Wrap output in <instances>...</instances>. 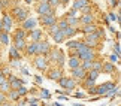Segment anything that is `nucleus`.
Returning a JSON list of instances; mask_svg holds the SVG:
<instances>
[{
	"instance_id": "obj_1",
	"label": "nucleus",
	"mask_w": 121,
	"mask_h": 106,
	"mask_svg": "<svg viewBox=\"0 0 121 106\" xmlns=\"http://www.w3.org/2000/svg\"><path fill=\"white\" fill-rule=\"evenodd\" d=\"M52 49H51V43L48 42V40H45V39H42L38 42V47H36V55H45L46 57V54H49Z\"/></svg>"
},
{
	"instance_id": "obj_2",
	"label": "nucleus",
	"mask_w": 121,
	"mask_h": 106,
	"mask_svg": "<svg viewBox=\"0 0 121 106\" xmlns=\"http://www.w3.org/2000/svg\"><path fill=\"white\" fill-rule=\"evenodd\" d=\"M115 87H117V85H115L114 82H103V84H100V85H96L97 96H106L108 93H111Z\"/></svg>"
},
{
	"instance_id": "obj_3",
	"label": "nucleus",
	"mask_w": 121,
	"mask_h": 106,
	"mask_svg": "<svg viewBox=\"0 0 121 106\" xmlns=\"http://www.w3.org/2000/svg\"><path fill=\"white\" fill-rule=\"evenodd\" d=\"M39 21H40V24L45 25V27L57 24V18H55V13L54 12L52 13H46V15H40L39 17Z\"/></svg>"
},
{
	"instance_id": "obj_4",
	"label": "nucleus",
	"mask_w": 121,
	"mask_h": 106,
	"mask_svg": "<svg viewBox=\"0 0 121 106\" xmlns=\"http://www.w3.org/2000/svg\"><path fill=\"white\" fill-rule=\"evenodd\" d=\"M36 12L39 13V15H46V13H52V8L48 4V2L46 0H40L39 4L36 6Z\"/></svg>"
},
{
	"instance_id": "obj_5",
	"label": "nucleus",
	"mask_w": 121,
	"mask_h": 106,
	"mask_svg": "<svg viewBox=\"0 0 121 106\" xmlns=\"http://www.w3.org/2000/svg\"><path fill=\"white\" fill-rule=\"evenodd\" d=\"M46 66H48V60H46L45 55H36V58H35V67L39 69V70H45Z\"/></svg>"
},
{
	"instance_id": "obj_6",
	"label": "nucleus",
	"mask_w": 121,
	"mask_h": 106,
	"mask_svg": "<svg viewBox=\"0 0 121 106\" xmlns=\"http://www.w3.org/2000/svg\"><path fill=\"white\" fill-rule=\"evenodd\" d=\"M8 82H9V88H11V90H18L21 85H24V81H22V79H18V78L13 76V75L9 76Z\"/></svg>"
},
{
	"instance_id": "obj_7",
	"label": "nucleus",
	"mask_w": 121,
	"mask_h": 106,
	"mask_svg": "<svg viewBox=\"0 0 121 106\" xmlns=\"http://www.w3.org/2000/svg\"><path fill=\"white\" fill-rule=\"evenodd\" d=\"M36 24H38V21H36L35 18H27L26 21H22V27H21V29L24 31H30V30L36 29Z\"/></svg>"
},
{
	"instance_id": "obj_8",
	"label": "nucleus",
	"mask_w": 121,
	"mask_h": 106,
	"mask_svg": "<svg viewBox=\"0 0 121 106\" xmlns=\"http://www.w3.org/2000/svg\"><path fill=\"white\" fill-rule=\"evenodd\" d=\"M78 58H79L81 61H94V60H96V54H94L93 49H90V51H87V52L78 54Z\"/></svg>"
},
{
	"instance_id": "obj_9",
	"label": "nucleus",
	"mask_w": 121,
	"mask_h": 106,
	"mask_svg": "<svg viewBox=\"0 0 121 106\" xmlns=\"http://www.w3.org/2000/svg\"><path fill=\"white\" fill-rule=\"evenodd\" d=\"M42 36H43V31L40 29H33L29 33V38L31 39V42H39V40H42Z\"/></svg>"
},
{
	"instance_id": "obj_10",
	"label": "nucleus",
	"mask_w": 121,
	"mask_h": 106,
	"mask_svg": "<svg viewBox=\"0 0 121 106\" xmlns=\"http://www.w3.org/2000/svg\"><path fill=\"white\" fill-rule=\"evenodd\" d=\"M11 30H12V18L9 15H4L3 20H2V31L9 33Z\"/></svg>"
},
{
	"instance_id": "obj_11",
	"label": "nucleus",
	"mask_w": 121,
	"mask_h": 106,
	"mask_svg": "<svg viewBox=\"0 0 121 106\" xmlns=\"http://www.w3.org/2000/svg\"><path fill=\"white\" fill-rule=\"evenodd\" d=\"M72 75H73V79H78V81H82L84 78H85V75H87V72L84 70V69H81V67H76V69H72Z\"/></svg>"
},
{
	"instance_id": "obj_12",
	"label": "nucleus",
	"mask_w": 121,
	"mask_h": 106,
	"mask_svg": "<svg viewBox=\"0 0 121 106\" xmlns=\"http://www.w3.org/2000/svg\"><path fill=\"white\" fill-rule=\"evenodd\" d=\"M15 15H17L18 21H26L27 18H29V12H27L26 9H22V8H17L15 9Z\"/></svg>"
},
{
	"instance_id": "obj_13",
	"label": "nucleus",
	"mask_w": 121,
	"mask_h": 106,
	"mask_svg": "<svg viewBox=\"0 0 121 106\" xmlns=\"http://www.w3.org/2000/svg\"><path fill=\"white\" fill-rule=\"evenodd\" d=\"M61 70L60 69H52V70H49V73H48V78L51 81H58L60 78H61Z\"/></svg>"
},
{
	"instance_id": "obj_14",
	"label": "nucleus",
	"mask_w": 121,
	"mask_h": 106,
	"mask_svg": "<svg viewBox=\"0 0 121 106\" xmlns=\"http://www.w3.org/2000/svg\"><path fill=\"white\" fill-rule=\"evenodd\" d=\"M93 21H94V15H91V13H84V15L81 17V20H79V22H82L84 25L93 24Z\"/></svg>"
},
{
	"instance_id": "obj_15",
	"label": "nucleus",
	"mask_w": 121,
	"mask_h": 106,
	"mask_svg": "<svg viewBox=\"0 0 121 106\" xmlns=\"http://www.w3.org/2000/svg\"><path fill=\"white\" fill-rule=\"evenodd\" d=\"M61 33H63V36H64V38H72V36H75L76 34V29H75V27H66V29H64V30H61Z\"/></svg>"
},
{
	"instance_id": "obj_16",
	"label": "nucleus",
	"mask_w": 121,
	"mask_h": 106,
	"mask_svg": "<svg viewBox=\"0 0 121 106\" xmlns=\"http://www.w3.org/2000/svg\"><path fill=\"white\" fill-rule=\"evenodd\" d=\"M13 48H15L17 51L26 49V39H15L13 40Z\"/></svg>"
},
{
	"instance_id": "obj_17",
	"label": "nucleus",
	"mask_w": 121,
	"mask_h": 106,
	"mask_svg": "<svg viewBox=\"0 0 121 106\" xmlns=\"http://www.w3.org/2000/svg\"><path fill=\"white\" fill-rule=\"evenodd\" d=\"M36 47H38V42H30L29 45H26L27 55H36Z\"/></svg>"
},
{
	"instance_id": "obj_18",
	"label": "nucleus",
	"mask_w": 121,
	"mask_h": 106,
	"mask_svg": "<svg viewBox=\"0 0 121 106\" xmlns=\"http://www.w3.org/2000/svg\"><path fill=\"white\" fill-rule=\"evenodd\" d=\"M75 87H76V81L73 79V78H67V82H66V85H64V88H63V90H66V91H72V90H75Z\"/></svg>"
},
{
	"instance_id": "obj_19",
	"label": "nucleus",
	"mask_w": 121,
	"mask_h": 106,
	"mask_svg": "<svg viewBox=\"0 0 121 106\" xmlns=\"http://www.w3.org/2000/svg\"><path fill=\"white\" fill-rule=\"evenodd\" d=\"M69 67H70V69L81 67V60L78 57H70V58H69Z\"/></svg>"
},
{
	"instance_id": "obj_20",
	"label": "nucleus",
	"mask_w": 121,
	"mask_h": 106,
	"mask_svg": "<svg viewBox=\"0 0 121 106\" xmlns=\"http://www.w3.org/2000/svg\"><path fill=\"white\" fill-rule=\"evenodd\" d=\"M102 72H105V73H114L115 72L114 63H103V66H102Z\"/></svg>"
},
{
	"instance_id": "obj_21",
	"label": "nucleus",
	"mask_w": 121,
	"mask_h": 106,
	"mask_svg": "<svg viewBox=\"0 0 121 106\" xmlns=\"http://www.w3.org/2000/svg\"><path fill=\"white\" fill-rule=\"evenodd\" d=\"M97 30V27H96V24L93 22V24H87V25H84L82 27V31L85 34H90V33H94V31Z\"/></svg>"
},
{
	"instance_id": "obj_22",
	"label": "nucleus",
	"mask_w": 121,
	"mask_h": 106,
	"mask_svg": "<svg viewBox=\"0 0 121 106\" xmlns=\"http://www.w3.org/2000/svg\"><path fill=\"white\" fill-rule=\"evenodd\" d=\"M26 38H27V33L22 29H17L13 31V40L15 39H26Z\"/></svg>"
},
{
	"instance_id": "obj_23",
	"label": "nucleus",
	"mask_w": 121,
	"mask_h": 106,
	"mask_svg": "<svg viewBox=\"0 0 121 106\" xmlns=\"http://www.w3.org/2000/svg\"><path fill=\"white\" fill-rule=\"evenodd\" d=\"M52 39H54V42H55V43H63V42H64V39H66V38L63 36L61 30H58L57 33H54V34H52Z\"/></svg>"
},
{
	"instance_id": "obj_24",
	"label": "nucleus",
	"mask_w": 121,
	"mask_h": 106,
	"mask_svg": "<svg viewBox=\"0 0 121 106\" xmlns=\"http://www.w3.org/2000/svg\"><path fill=\"white\" fill-rule=\"evenodd\" d=\"M85 4H90V0H75V3H73V9H78L79 11L81 8H84Z\"/></svg>"
},
{
	"instance_id": "obj_25",
	"label": "nucleus",
	"mask_w": 121,
	"mask_h": 106,
	"mask_svg": "<svg viewBox=\"0 0 121 106\" xmlns=\"http://www.w3.org/2000/svg\"><path fill=\"white\" fill-rule=\"evenodd\" d=\"M64 20H66V24L69 27H75V25H78V22H79V18H75V17H66Z\"/></svg>"
},
{
	"instance_id": "obj_26",
	"label": "nucleus",
	"mask_w": 121,
	"mask_h": 106,
	"mask_svg": "<svg viewBox=\"0 0 121 106\" xmlns=\"http://www.w3.org/2000/svg\"><path fill=\"white\" fill-rule=\"evenodd\" d=\"M99 75H100V72H97V70H88L85 78H87V79H90V81H96L97 78H99Z\"/></svg>"
},
{
	"instance_id": "obj_27",
	"label": "nucleus",
	"mask_w": 121,
	"mask_h": 106,
	"mask_svg": "<svg viewBox=\"0 0 121 106\" xmlns=\"http://www.w3.org/2000/svg\"><path fill=\"white\" fill-rule=\"evenodd\" d=\"M8 97L11 99L12 102H20V100H21V97H20V96H18V93H17V90H9Z\"/></svg>"
},
{
	"instance_id": "obj_28",
	"label": "nucleus",
	"mask_w": 121,
	"mask_h": 106,
	"mask_svg": "<svg viewBox=\"0 0 121 106\" xmlns=\"http://www.w3.org/2000/svg\"><path fill=\"white\" fill-rule=\"evenodd\" d=\"M0 43H3V45L9 43V33H6V31H0Z\"/></svg>"
},
{
	"instance_id": "obj_29",
	"label": "nucleus",
	"mask_w": 121,
	"mask_h": 106,
	"mask_svg": "<svg viewBox=\"0 0 121 106\" xmlns=\"http://www.w3.org/2000/svg\"><path fill=\"white\" fill-rule=\"evenodd\" d=\"M102 66H103V63H102V61H97V60H94V61H93V66H91V70L102 72Z\"/></svg>"
},
{
	"instance_id": "obj_30",
	"label": "nucleus",
	"mask_w": 121,
	"mask_h": 106,
	"mask_svg": "<svg viewBox=\"0 0 121 106\" xmlns=\"http://www.w3.org/2000/svg\"><path fill=\"white\" fill-rule=\"evenodd\" d=\"M9 54H11V58H12V60H20V58H21L20 52H18V51H17V49L13 48V47L11 48V51H9Z\"/></svg>"
},
{
	"instance_id": "obj_31",
	"label": "nucleus",
	"mask_w": 121,
	"mask_h": 106,
	"mask_svg": "<svg viewBox=\"0 0 121 106\" xmlns=\"http://www.w3.org/2000/svg\"><path fill=\"white\" fill-rule=\"evenodd\" d=\"M9 90H11V88H9V82H8V81H6V82H3V84L0 85V93L8 94V93H9Z\"/></svg>"
},
{
	"instance_id": "obj_32",
	"label": "nucleus",
	"mask_w": 121,
	"mask_h": 106,
	"mask_svg": "<svg viewBox=\"0 0 121 106\" xmlns=\"http://www.w3.org/2000/svg\"><path fill=\"white\" fill-rule=\"evenodd\" d=\"M17 93H18V96H20V97H22V96H26L27 93H29V90H27V87H24V85H21L20 88L17 90Z\"/></svg>"
},
{
	"instance_id": "obj_33",
	"label": "nucleus",
	"mask_w": 121,
	"mask_h": 106,
	"mask_svg": "<svg viewBox=\"0 0 121 106\" xmlns=\"http://www.w3.org/2000/svg\"><path fill=\"white\" fill-rule=\"evenodd\" d=\"M84 79H85V82H84V87H85L87 90L96 85V81H90V79H87V78H84Z\"/></svg>"
},
{
	"instance_id": "obj_34",
	"label": "nucleus",
	"mask_w": 121,
	"mask_h": 106,
	"mask_svg": "<svg viewBox=\"0 0 121 106\" xmlns=\"http://www.w3.org/2000/svg\"><path fill=\"white\" fill-rule=\"evenodd\" d=\"M78 42H79V40H69V42H66V47L69 49H75L76 45H78Z\"/></svg>"
},
{
	"instance_id": "obj_35",
	"label": "nucleus",
	"mask_w": 121,
	"mask_h": 106,
	"mask_svg": "<svg viewBox=\"0 0 121 106\" xmlns=\"http://www.w3.org/2000/svg\"><path fill=\"white\" fill-rule=\"evenodd\" d=\"M57 27H58V30H64V29L67 27V24H66V20H64V18H63V20H60V21L57 22Z\"/></svg>"
},
{
	"instance_id": "obj_36",
	"label": "nucleus",
	"mask_w": 121,
	"mask_h": 106,
	"mask_svg": "<svg viewBox=\"0 0 121 106\" xmlns=\"http://www.w3.org/2000/svg\"><path fill=\"white\" fill-rule=\"evenodd\" d=\"M40 97L42 99H51V93L48 90H40Z\"/></svg>"
},
{
	"instance_id": "obj_37",
	"label": "nucleus",
	"mask_w": 121,
	"mask_h": 106,
	"mask_svg": "<svg viewBox=\"0 0 121 106\" xmlns=\"http://www.w3.org/2000/svg\"><path fill=\"white\" fill-rule=\"evenodd\" d=\"M78 12H79L78 9H73V8H72L70 11L66 13V17H75V18H78Z\"/></svg>"
},
{
	"instance_id": "obj_38",
	"label": "nucleus",
	"mask_w": 121,
	"mask_h": 106,
	"mask_svg": "<svg viewBox=\"0 0 121 106\" xmlns=\"http://www.w3.org/2000/svg\"><path fill=\"white\" fill-rule=\"evenodd\" d=\"M48 31H49V34H51V36H52L54 33H57V31H58V27H57V24H54V25H49V27H48Z\"/></svg>"
},
{
	"instance_id": "obj_39",
	"label": "nucleus",
	"mask_w": 121,
	"mask_h": 106,
	"mask_svg": "<svg viewBox=\"0 0 121 106\" xmlns=\"http://www.w3.org/2000/svg\"><path fill=\"white\" fill-rule=\"evenodd\" d=\"M79 11L82 12V15H84V13H91V6H90V4H85V6L81 8Z\"/></svg>"
},
{
	"instance_id": "obj_40",
	"label": "nucleus",
	"mask_w": 121,
	"mask_h": 106,
	"mask_svg": "<svg viewBox=\"0 0 121 106\" xmlns=\"http://www.w3.org/2000/svg\"><path fill=\"white\" fill-rule=\"evenodd\" d=\"M46 2H48V4H49L51 8H54V9L60 4V0H46Z\"/></svg>"
},
{
	"instance_id": "obj_41",
	"label": "nucleus",
	"mask_w": 121,
	"mask_h": 106,
	"mask_svg": "<svg viewBox=\"0 0 121 106\" xmlns=\"http://www.w3.org/2000/svg\"><path fill=\"white\" fill-rule=\"evenodd\" d=\"M120 49H121V48H120V43H118V42H115V45H114V54H115V55H118V57H120V52H121Z\"/></svg>"
},
{
	"instance_id": "obj_42",
	"label": "nucleus",
	"mask_w": 121,
	"mask_h": 106,
	"mask_svg": "<svg viewBox=\"0 0 121 106\" xmlns=\"http://www.w3.org/2000/svg\"><path fill=\"white\" fill-rule=\"evenodd\" d=\"M87 91H88V94H90V96H97V88H96V85L91 87V88H88Z\"/></svg>"
},
{
	"instance_id": "obj_43",
	"label": "nucleus",
	"mask_w": 121,
	"mask_h": 106,
	"mask_svg": "<svg viewBox=\"0 0 121 106\" xmlns=\"http://www.w3.org/2000/svg\"><path fill=\"white\" fill-rule=\"evenodd\" d=\"M109 20H111V21H120V18H118V15H117V13L111 12V13H109Z\"/></svg>"
},
{
	"instance_id": "obj_44",
	"label": "nucleus",
	"mask_w": 121,
	"mask_h": 106,
	"mask_svg": "<svg viewBox=\"0 0 121 106\" xmlns=\"http://www.w3.org/2000/svg\"><path fill=\"white\" fill-rule=\"evenodd\" d=\"M111 63H120V58H118V55H115V54H111Z\"/></svg>"
},
{
	"instance_id": "obj_45",
	"label": "nucleus",
	"mask_w": 121,
	"mask_h": 106,
	"mask_svg": "<svg viewBox=\"0 0 121 106\" xmlns=\"http://www.w3.org/2000/svg\"><path fill=\"white\" fill-rule=\"evenodd\" d=\"M6 102V94H3V93H0V105Z\"/></svg>"
},
{
	"instance_id": "obj_46",
	"label": "nucleus",
	"mask_w": 121,
	"mask_h": 106,
	"mask_svg": "<svg viewBox=\"0 0 121 106\" xmlns=\"http://www.w3.org/2000/svg\"><path fill=\"white\" fill-rule=\"evenodd\" d=\"M109 4H111L112 8H117V6H118V0H109Z\"/></svg>"
},
{
	"instance_id": "obj_47",
	"label": "nucleus",
	"mask_w": 121,
	"mask_h": 106,
	"mask_svg": "<svg viewBox=\"0 0 121 106\" xmlns=\"http://www.w3.org/2000/svg\"><path fill=\"white\" fill-rule=\"evenodd\" d=\"M35 81H36V84H42V81H43V79H42V76L36 75V76H35Z\"/></svg>"
},
{
	"instance_id": "obj_48",
	"label": "nucleus",
	"mask_w": 121,
	"mask_h": 106,
	"mask_svg": "<svg viewBox=\"0 0 121 106\" xmlns=\"http://www.w3.org/2000/svg\"><path fill=\"white\" fill-rule=\"evenodd\" d=\"M75 97H76V99H82L84 94H82V93H75Z\"/></svg>"
},
{
	"instance_id": "obj_49",
	"label": "nucleus",
	"mask_w": 121,
	"mask_h": 106,
	"mask_svg": "<svg viewBox=\"0 0 121 106\" xmlns=\"http://www.w3.org/2000/svg\"><path fill=\"white\" fill-rule=\"evenodd\" d=\"M8 79H6V76H2V78H0V85H2L3 84V82H6Z\"/></svg>"
},
{
	"instance_id": "obj_50",
	"label": "nucleus",
	"mask_w": 121,
	"mask_h": 106,
	"mask_svg": "<svg viewBox=\"0 0 121 106\" xmlns=\"http://www.w3.org/2000/svg\"><path fill=\"white\" fill-rule=\"evenodd\" d=\"M21 72H22V73H24V75H30V73H29V70H27V69H26V67H22V69H21Z\"/></svg>"
},
{
	"instance_id": "obj_51",
	"label": "nucleus",
	"mask_w": 121,
	"mask_h": 106,
	"mask_svg": "<svg viewBox=\"0 0 121 106\" xmlns=\"http://www.w3.org/2000/svg\"><path fill=\"white\" fill-rule=\"evenodd\" d=\"M2 106H13V105L9 103V102H4V103H2Z\"/></svg>"
},
{
	"instance_id": "obj_52",
	"label": "nucleus",
	"mask_w": 121,
	"mask_h": 106,
	"mask_svg": "<svg viewBox=\"0 0 121 106\" xmlns=\"http://www.w3.org/2000/svg\"><path fill=\"white\" fill-rule=\"evenodd\" d=\"M73 106H85V105H82V103H75Z\"/></svg>"
},
{
	"instance_id": "obj_53",
	"label": "nucleus",
	"mask_w": 121,
	"mask_h": 106,
	"mask_svg": "<svg viewBox=\"0 0 121 106\" xmlns=\"http://www.w3.org/2000/svg\"><path fill=\"white\" fill-rule=\"evenodd\" d=\"M69 0H60V3H67Z\"/></svg>"
},
{
	"instance_id": "obj_54",
	"label": "nucleus",
	"mask_w": 121,
	"mask_h": 106,
	"mask_svg": "<svg viewBox=\"0 0 121 106\" xmlns=\"http://www.w3.org/2000/svg\"><path fill=\"white\" fill-rule=\"evenodd\" d=\"M2 76H4V73H3V70H0V78Z\"/></svg>"
},
{
	"instance_id": "obj_55",
	"label": "nucleus",
	"mask_w": 121,
	"mask_h": 106,
	"mask_svg": "<svg viewBox=\"0 0 121 106\" xmlns=\"http://www.w3.org/2000/svg\"><path fill=\"white\" fill-rule=\"evenodd\" d=\"M0 31H2V21H0Z\"/></svg>"
},
{
	"instance_id": "obj_56",
	"label": "nucleus",
	"mask_w": 121,
	"mask_h": 106,
	"mask_svg": "<svg viewBox=\"0 0 121 106\" xmlns=\"http://www.w3.org/2000/svg\"><path fill=\"white\" fill-rule=\"evenodd\" d=\"M26 2H27V3H31V0H26Z\"/></svg>"
},
{
	"instance_id": "obj_57",
	"label": "nucleus",
	"mask_w": 121,
	"mask_h": 106,
	"mask_svg": "<svg viewBox=\"0 0 121 106\" xmlns=\"http://www.w3.org/2000/svg\"><path fill=\"white\" fill-rule=\"evenodd\" d=\"M0 9H2V6H0Z\"/></svg>"
},
{
	"instance_id": "obj_58",
	"label": "nucleus",
	"mask_w": 121,
	"mask_h": 106,
	"mask_svg": "<svg viewBox=\"0 0 121 106\" xmlns=\"http://www.w3.org/2000/svg\"><path fill=\"white\" fill-rule=\"evenodd\" d=\"M0 106H2V105H0Z\"/></svg>"
}]
</instances>
